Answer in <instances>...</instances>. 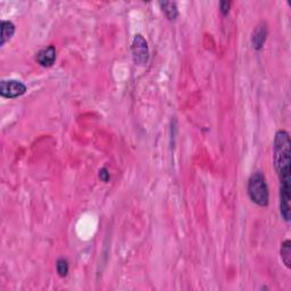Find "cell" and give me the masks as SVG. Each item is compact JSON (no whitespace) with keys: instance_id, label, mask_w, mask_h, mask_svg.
I'll return each mask as SVG.
<instances>
[{"instance_id":"cell-10","label":"cell","mask_w":291,"mask_h":291,"mask_svg":"<svg viewBox=\"0 0 291 291\" xmlns=\"http://www.w3.org/2000/svg\"><path fill=\"white\" fill-rule=\"evenodd\" d=\"M281 258L284 265L290 268L291 266V241L285 240L283 244L281 245Z\"/></svg>"},{"instance_id":"cell-6","label":"cell","mask_w":291,"mask_h":291,"mask_svg":"<svg viewBox=\"0 0 291 291\" xmlns=\"http://www.w3.org/2000/svg\"><path fill=\"white\" fill-rule=\"evenodd\" d=\"M290 188H283V186H280V211H281V216L283 217V220L285 222L290 221Z\"/></svg>"},{"instance_id":"cell-5","label":"cell","mask_w":291,"mask_h":291,"mask_svg":"<svg viewBox=\"0 0 291 291\" xmlns=\"http://www.w3.org/2000/svg\"><path fill=\"white\" fill-rule=\"evenodd\" d=\"M36 62H38L41 66L43 67H50L53 66L55 62H56V48L54 45H47L40 50L35 56Z\"/></svg>"},{"instance_id":"cell-12","label":"cell","mask_w":291,"mask_h":291,"mask_svg":"<svg viewBox=\"0 0 291 291\" xmlns=\"http://www.w3.org/2000/svg\"><path fill=\"white\" fill-rule=\"evenodd\" d=\"M230 7H231V2H221L220 3V11L224 16L229 14Z\"/></svg>"},{"instance_id":"cell-3","label":"cell","mask_w":291,"mask_h":291,"mask_svg":"<svg viewBox=\"0 0 291 291\" xmlns=\"http://www.w3.org/2000/svg\"><path fill=\"white\" fill-rule=\"evenodd\" d=\"M131 50H132V56H133V61L136 65L143 66L148 63L149 59L148 43L142 35L141 34L134 35L133 41H132Z\"/></svg>"},{"instance_id":"cell-11","label":"cell","mask_w":291,"mask_h":291,"mask_svg":"<svg viewBox=\"0 0 291 291\" xmlns=\"http://www.w3.org/2000/svg\"><path fill=\"white\" fill-rule=\"evenodd\" d=\"M56 270L58 275L61 277H65L68 273V262L65 258H59L56 262Z\"/></svg>"},{"instance_id":"cell-1","label":"cell","mask_w":291,"mask_h":291,"mask_svg":"<svg viewBox=\"0 0 291 291\" xmlns=\"http://www.w3.org/2000/svg\"><path fill=\"white\" fill-rule=\"evenodd\" d=\"M290 136L284 130L276 132L274 139V166L279 174L281 186L290 188Z\"/></svg>"},{"instance_id":"cell-2","label":"cell","mask_w":291,"mask_h":291,"mask_svg":"<svg viewBox=\"0 0 291 291\" xmlns=\"http://www.w3.org/2000/svg\"><path fill=\"white\" fill-rule=\"evenodd\" d=\"M248 195L254 204L261 207H266L270 200L268 186L265 175L262 172H255L248 180Z\"/></svg>"},{"instance_id":"cell-7","label":"cell","mask_w":291,"mask_h":291,"mask_svg":"<svg viewBox=\"0 0 291 291\" xmlns=\"http://www.w3.org/2000/svg\"><path fill=\"white\" fill-rule=\"evenodd\" d=\"M266 36H267V27L264 23L255 27L252 35V43L255 50H261L263 48V45L266 41Z\"/></svg>"},{"instance_id":"cell-13","label":"cell","mask_w":291,"mask_h":291,"mask_svg":"<svg viewBox=\"0 0 291 291\" xmlns=\"http://www.w3.org/2000/svg\"><path fill=\"white\" fill-rule=\"evenodd\" d=\"M99 177H100V180L104 181V182H108L109 181V172L106 167H103L102 170L99 171Z\"/></svg>"},{"instance_id":"cell-8","label":"cell","mask_w":291,"mask_h":291,"mask_svg":"<svg viewBox=\"0 0 291 291\" xmlns=\"http://www.w3.org/2000/svg\"><path fill=\"white\" fill-rule=\"evenodd\" d=\"M14 33H15V25L11 21H3L2 22V41H0V45H3L8 42L9 40L13 38Z\"/></svg>"},{"instance_id":"cell-4","label":"cell","mask_w":291,"mask_h":291,"mask_svg":"<svg viewBox=\"0 0 291 291\" xmlns=\"http://www.w3.org/2000/svg\"><path fill=\"white\" fill-rule=\"evenodd\" d=\"M26 92V85L17 80H3L0 82V94L4 98L14 99Z\"/></svg>"},{"instance_id":"cell-9","label":"cell","mask_w":291,"mask_h":291,"mask_svg":"<svg viewBox=\"0 0 291 291\" xmlns=\"http://www.w3.org/2000/svg\"><path fill=\"white\" fill-rule=\"evenodd\" d=\"M161 8L162 12L164 13V15L166 16L167 20L170 21H174L179 16V11H177V6L176 3H172V2H165V3H161Z\"/></svg>"}]
</instances>
